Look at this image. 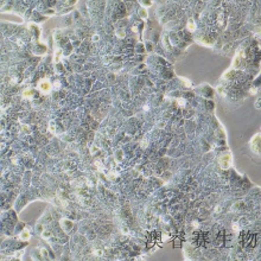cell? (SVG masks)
Masks as SVG:
<instances>
[{"mask_svg": "<svg viewBox=\"0 0 261 261\" xmlns=\"http://www.w3.org/2000/svg\"><path fill=\"white\" fill-rule=\"evenodd\" d=\"M50 83H49L48 81H42L41 83H39V89L42 90V92H44V93H48L49 90H50Z\"/></svg>", "mask_w": 261, "mask_h": 261, "instance_id": "3957f363", "label": "cell"}, {"mask_svg": "<svg viewBox=\"0 0 261 261\" xmlns=\"http://www.w3.org/2000/svg\"><path fill=\"white\" fill-rule=\"evenodd\" d=\"M189 29H190L191 31H194V30H195V24H194L192 19H190V20H189Z\"/></svg>", "mask_w": 261, "mask_h": 261, "instance_id": "5b68a950", "label": "cell"}, {"mask_svg": "<svg viewBox=\"0 0 261 261\" xmlns=\"http://www.w3.org/2000/svg\"><path fill=\"white\" fill-rule=\"evenodd\" d=\"M20 238H21V239H29V238H30V233H29L28 230H24V231L21 233V235H20Z\"/></svg>", "mask_w": 261, "mask_h": 261, "instance_id": "277c9868", "label": "cell"}, {"mask_svg": "<svg viewBox=\"0 0 261 261\" xmlns=\"http://www.w3.org/2000/svg\"><path fill=\"white\" fill-rule=\"evenodd\" d=\"M231 164V156L230 154H225L220 158V165L222 169H228Z\"/></svg>", "mask_w": 261, "mask_h": 261, "instance_id": "6da1fadb", "label": "cell"}, {"mask_svg": "<svg viewBox=\"0 0 261 261\" xmlns=\"http://www.w3.org/2000/svg\"><path fill=\"white\" fill-rule=\"evenodd\" d=\"M260 134L258 133L256 135H255V138H253V140H252V143H251V146H252V148H253V151H255L256 153H259V150H260V147H259V144H260Z\"/></svg>", "mask_w": 261, "mask_h": 261, "instance_id": "7a4b0ae2", "label": "cell"}]
</instances>
